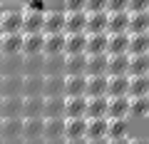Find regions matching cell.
<instances>
[{
    "instance_id": "6da1fadb",
    "label": "cell",
    "mask_w": 149,
    "mask_h": 144,
    "mask_svg": "<svg viewBox=\"0 0 149 144\" xmlns=\"http://www.w3.org/2000/svg\"><path fill=\"white\" fill-rule=\"evenodd\" d=\"M42 13L40 10H27L22 15V27L20 35H42Z\"/></svg>"
},
{
    "instance_id": "7a4b0ae2",
    "label": "cell",
    "mask_w": 149,
    "mask_h": 144,
    "mask_svg": "<svg viewBox=\"0 0 149 144\" xmlns=\"http://www.w3.org/2000/svg\"><path fill=\"white\" fill-rule=\"evenodd\" d=\"M62 30H65V13L62 10H50L42 17V35H60Z\"/></svg>"
},
{
    "instance_id": "3957f363",
    "label": "cell",
    "mask_w": 149,
    "mask_h": 144,
    "mask_svg": "<svg viewBox=\"0 0 149 144\" xmlns=\"http://www.w3.org/2000/svg\"><path fill=\"white\" fill-rule=\"evenodd\" d=\"M0 97H22V75L0 77Z\"/></svg>"
},
{
    "instance_id": "277c9868",
    "label": "cell",
    "mask_w": 149,
    "mask_h": 144,
    "mask_svg": "<svg viewBox=\"0 0 149 144\" xmlns=\"http://www.w3.org/2000/svg\"><path fill=\"white\" fill-rule=\"evenodd\" d=\"M107 57H109L107 60V77H122L129 72V55H107Z\"/></svg>"
},
{
    "instance_id": "5b68a950",
    "label": "cell",
    "mask_w": 149,
    "mask_h": 144,
    "mask_svg": "<svg viewBox=\"0 0 149 144\" xmlns=\"http://www.w3.org/2000/svg\"><path fill=\"white\" fill-rule=\"evenodd\" d=\"M87 97H67L65 102V119H85Z\"/></svg>"
},
{
    "instance_id": "8992f818",
    "label": "cell",
    "mask_w": 149,
    "mask_h": 144,
    "mask_svg": "<svg viewBox=\"0 0 149 144\" xmlns=\"http://www.w3.org/2000/svg\"><path fill=\"white\" fill-rule=\"evenodd\" d=\"M107 119H129V97H114L107 104Z\"/></svg>"
},
{
    "instance_id": "52a82bcc",
    "label": "cell",
    "mask_w": 149,
    "mask_h": 144,
    "mask_svg": "<svg viewBox=\"0 0 149 144\" xmlns=\"http://www.w3.org/2000/svg\"><path fill=\"white\" fill-rule=\"evenodd\" d=\"M22 117V97H0V119Z\"/></svg>"
},
{
    "instance_id": "ba28073f",
    "label": "cell",
    "mask_w": 149,
    "mask_h": 144,
    "mask_svg": "<svg viewBox=\"0 0 149 144\" xmlns=\"http://www.w3.org/2000/svg\"><path fill=\"white\" fill-rule=\"evenodd\" d=\"M42 139H45V142H52V139H65V117L45 119V127H42Z\"/></svg>"
},
{
    "instance_id": "9c48e42d",
    "label": "cell",
    "mask_w": 149,
    "mask_h": 144,
    "mask_svg": "<svg viewBox=\"0 0 149 144\" xmlns=\"http://www.w3.org/2000/svg\"><path fill=\"white\" fill-rule=\"evenodd\" d=\"M65 102H67V97H45V107H42V119H55V117H65Z\"/></svg>"
},
{
    "instance_id": "30bf717a",
    "label": "cell",
    "mask_w": 149,
    "mask_h": 144,
    "mask_svg": "<svg viewBox=\"0 0 149 144\" xmlns=\"http://www.w3.org/2000/svg\"><path fill=\"white\" fill-rule=\"evenodd\" d=\"M107 13H95L87 15V25H85V35H107Z\"/></svg>"
},
{
    "instance_id": "8fae6325",
    "label": "cell",
    "mask_w": 149,
    "mask_h": 144,
    "mask_svg": "<svg viewBox=\"0 0 149 144\" xmlns=\"http://www.w3.org/2000/svg\"><path fill=\"white\" fill-rule=\"evenodd\" d=\"M107 82H109V77H107V75H100V77H87V90H85V97H87V99H95V97H107Z\"/></svg>"
},
{
    "instance_id": "7c38bea8",
    "label": "cell",
    "mask_w": 149,
    "mask_h": 144,
    "mask_svg": "<svg viewBox=\"0 0 149 144\" xmlns=\"http://www.w3.org/2000/svg\"><path fill=\"white\" fill-rule=\"evenodd\" d=\"M85 25H87V13H70V15H65V30L62 32H67V35H82Z\"/></svg>"
},
{
    "instance_id": "4fadbf2b",
    "label": "cell",
    "mask_w": 149,
    "mask_h": 144,
    "mask_svg": "<svg viewBox=\"0 0 149 144\" xmlns=\"http://www.w3.org/2000/svg\"><path fill=\"white\" fill-rule=\"evenodd\" d=\"M42 127H45L42 117H27V119H22V134L20 137H25L27 142L30 139H42Z\"/></svg>"
},
{
    "instance_id": "5bb4252c",
    "label": "cell",
    "mask_w": 149,
    "mask_h": 144,
    "mask_svg": "<svg viewBox=\"0 0 149 144\" xmlns=\"http://www.w3.org/2000/svg\"><path fill=\"white\" fill-rule=\"evenodd\" d=\"M45 75H27L22 77V97H42Z\"/></svg>"
},
{
    "instance_id": "9a60e30c",
    "label": "cell",
    "mask_w": 149,
    "mask_h": 144,
    "mask_svg": "<svg viewBox=\"0 0 149 144\" xmlns=\"http://www.w3.org/2000/svg\"><path fill=\"white\" fill-rule=\"evenodd\" d=\"M67 57V55H65ZM87 70V55H70L65 60V77H77V75H85Z\"/></svg>"
},
{
    "instance_id": "2e32d148",
    "label": "cell",
    "mask_w": 149,
    "mask_h": 144,
    "mask_svg": "<svg viewBox=\"0 0 149 144\" xmlns=\"http://www.w3.org/2000/svg\"><path fill=\"white\" fill-rule=\"evenodd\" d=\"M42 97H65V75H50V77H45Z\"/></svg>"
},
{
    "instance_id": "e0dca14e",
    "label": "cell",
    "mask_w": 149,
    "mask_h": 144,
    "mask_svg": "<svg viewBox=\"0 0 149 144\" xmlns=\"http://www.w3.org/2000/svg\"><path fill=\"white\" fill-rule=\"evenodd\" d=\"M107 104H109V99H107V97H95V99H87L85 119H107Z\"/></svg>"
},
{
    "instance_id": "ac0fdd59",
    "label": "cell",
    "mask_w": 149,
    "mask_h": 144,
    "mask_svg": "<svg viewBox=\"0 0 149 144\" xmlns=\"http://www.w3.org/2000/svg\"><path fill=\"white\" fill-rule=\"evenodd\" d=\"M42 42L45 35H22V57H32V55H42Z\"/></svg>"
},
{
    "instance_id": "d6986e66",
    "label": "cell",
    "mask_w": 149,
    "mask_h": 144,
    "mask_svg": "<svg viewBox=\"0 0 149 144\" xmlns=\"http://www.w3.org/2000/svg\"><path fill=\"white\" fill-rule=\"evenodd\" d=\"M129 92V77L122 75V77H109L107 82V99H114V97H127Z\"/></svg>"
},
{
    "instance_id": "ffe728a7",
    "label": "cell",
    "mask_w": 149,
    "mask_h": 144,
    "mask_svg": "<svg viewBox=\"0 0 149 144\" xmlns=\"http://www.w3.org/2000/svg\"><path fill=\"white\" fill-rule=\"evenodd\" d=\"M107 55H129V32L109 35V40H107Z\"/></svg>"
},
{
    "instance_id": "44dd1931",
    "label": "cell",
    "mask_w": 149,
    "mask_h": 144,
    "mask_svg": "<svg viewBox=\"0 0 149 144\" xmlns=\"http://www.w3.org/2000/svg\"><path fill=\"white\" fill-rule=\"evenodd\" d=\"M20 134H22V117L0 119V137H5V139H17Z\"/></svg>"
},
{
    "instance_id": "7402d4cb",
    "label": "cell",
    "mask_w": 149,
    "mask_h": 144,
    "mask_svg": "<svg viewBox=\"0 0 149 144\" xmlns=\"http://www.w3.org/2000/svg\"><path fill=\"white\" fill-rule=\"evenodd\" d=\"M42 55L45 57H52V55H65V35H45L42 42Z\"/></svg>"
},
{
    "instance_id": "603a6c76",
    "label": "cell",
    "mask_w": 149,
    "mask_h": 144,
    "mask_svg": "<svg viewBox=\"0 0 149 144\" xmlns=\"http://www.w3.org/2000/svg\"><path fill=\"white\" fill-rule=\"evenodd\" d=\"M129 99L137 97H149V75H139V77H129Z\"/></svg>"
},
{
    "instance_id": "cb8c5ba5",
    "label": "cell",
    "mask_w": 149,
    "mask_h": 144,
    "mask_svg": "<svg viewBox=\"0 0 149 144\" xmlns=\"http://www.w3.org/2000/svg\"><path fill=\"white\" fill-rule=\"evenodd\" d=\"M107 32H112V35L129 32V13H112L107 20Z\"/></svg>"
},
{
    "instance_id": "d4e9b609",
    "label": "cell",
    "mask_w": 149,
    "mask_h": 144,
    "mask_svg": "<svg viewBox=\"0 0 149 144\" xmlns=\"http://www.w3.org/2000/svg\"><path fill=\"white\" fill-rule=\"evenodd\" d=\"M22 50V35H3L0 38V55L13 57V55H20Z\"/></svg>"
},
{
    "instance_id": "484cf974",
    "label": "cell",
    "mask_w": 149,
    "mask_h": 144,
    "mask_svg": "<svg viewBox=\"0 0 149 144\" xmlns=\"http://www.w3.org/2000/svg\"><path fill=\"white\" fill-rule=\"evenodd\" d=\"M87 90V77L77 75V77H65V97H85Z\"/></svg>"
},
{
    "instance_id": "4316f807",
    "label": "cell",
    "mask_w": 149,
    "mask_h": 144,
    "mask_svg": "<svg viewBox=\"0 0 149 144\" xmlns=\"http://www.w3.org/2000/svg\"><path fill=\"white\" fill-rule=\"evenodd\" d=\"M107 40L109 35H87V45H85V55H107Z\"/></svg>"
},
{
    "instance_id": "83f0119b",
    "label": "cell",
    "mask_w": 149,
    "mask_h": 144,
    "mask_svg": "<svg viewBox=\"0 0 149 144\" xmlns=\"http://www.w3.org/2000/svg\"><path fill=\"white\" fill-rule=\"evenodd\" d=\"M45 97H22V119L27 117H42Z\"/></svg>"
},
{
    "instance_id": "f1b7e54d",
    "label": "cell",
    "mask_w": 149,
    "mask_h": 144,
    "mask_svg": "<svg viewBox=\"0 0 149 144\" xmlns=\"http://www.w3.org/2000/svg\"><path fill=\"white\" fill-rule=\"evenodd\" d=\"M107 55H92L87 57V70H85V77H100L107 75Z\"/></svg>"
},
{
    "instance_id": "f546056e",
    "label": "cell",
    "mask_w": 149,
    "mask_h": 144,
    "mask_svg": "<svg viewBox=\"0 0 149 144\" xmlns=\"http://www.w3.org/2000/svg\"><path fill=\"white\" fill-rule=\"evenodd\" d=\"M85 45H87V35H65V55H85Z\"/></svg>"
},
{
    "instance_id": "4dcf8cb0",
    "label": "cell",
    "mask_w": 149,
    "mask_h": 144,
    "mask_svg": "<svg viewBox=\"0 0 149 144\" xmlns=\"http://www.w3.org/2000/svg\"><path fill=\"white\" fill-rule=\"evenodd\" d=\"M87 119H65V139H85Z\"/></svg>"
},
{
    "instance_id": "1f68e13d",
    "label": "cell",
    "mask_w": 149,
    "mask_h": 144,
    "mask_svg": "<svg viewBox=\"0 0 149 144\" xmlns=\"http://www.w3.org/2000/svg\"><path fill=\"white\" fill-rule=\"evenodd\" d=\"M129 119H107V139H124L129 137Z\"/></svg>"
},
{
    "instance_id": "d6a6232c",
    "label": "cell",
    "mask_w": 149,
    "mask_h": 144,
    "mask_svg": "<svg viewBox=\"0 0 149 144\" xmlns=\"http://www.w3.org/2000/svg\"><path fill=\"white\" fill-rule=\"evenodd\" d=\"M85 139L87 142H92V139H107V119H87Z\"/></svg>"
},
{
    "instance_id": "836d02e7",
    "label": "cell",
    "mask_w": 149,
    "mask_h": 144,
    "mask_svg": "<svg viewBox=\"0 0 149 144\" xmlns=\"http://www.w3.org/2000/svg\"><path fill=\"white\" fill-rule=\"evenodd\" d=\"M149 72V55H129V77H139Z\"/></svg>"
},
{
    "instance_id": "e575fe53",
    "label": "cell",
    "mask_w": 149,
    "mask_h": 144,
    "mask_svg": "<svg viewBox=\"0 0 149 144\" xmlns=\"http://www.w3.org/2000/svg\"><path fill=\"white\" fill-rule=\"evenodd\" d=\"M65 55H52V57H45V65H42V75L50 77V75H65Z\"/></svg>"
},
{
    "instance_id": "d590c367",
    "label": "cell",
    "mask_w": 149,
    "mask_h": 144,
    "mask_svg": "<svg viewBox=\"0 0 149 144\" xmlns=\"http://www.w3.org/2000/svg\"><path fill=\"white\" fill-rule=\"evenodd\" d=\"M129 32L132 35L149 32V13H132L129 15Z\"/></svg>"
},
{
    "instance_id": "8d00e7d4",
    "label": "cell",
    "mask_w": 149,
    "mask_h": 144,
    "mask_svg": "<svg viewBox=\"0 0 149 144\" xmlns=\"http://www.w3.org/2000/svg\"><path fill=\"white\" fill-rule=\"evenodd\" d=\"M42 65H45V55H32V57H22V70L27 75H42Z\"/></svg>"
},
{
    "instance_id": "74e56055",
    "label": "cell",
    "mask_w": 149,
    "mask_h": 144,
    "mask_svg": "<svg viewBox=\"0 0 149 144\" xmlns=\"http://www.w3.org/2000/svg\"><path fill=\"white\" fill-rule=\"evenodd\" d=\"M22 27V13H8L3 17V32L5 35H20Z\"/></svg>"
},
{
    "instance_id": "f35d334b",
    "label": "cell",
    "mask_w": 149,
    "mask_h": 144,
    "mask_svg": "<svg viewBox=\"0 0 149 144\" xmlns=\"http://www.w3.org/2000/svg\"><path fill=\"white\" fill-rule=\"evenodd\" d=\"M129 52L132 55H147L149 52V35H129Z\"/></svg>"
},
{
    "instance_id": "ab89813d",
    "label": "cell",
    "mask_w": 149,
    "mask_h": 144,
    "mask_svg": "<svg viewBox=\"0 0 149 144\" xmlns=\"http://www.w3.org/2000/svg\"><path fill=\"white\" fill-rule=\"evenodd\" d=\"M149 112V97H137V99H129V117L134 119H144Z\"/></svg>"
},
{
    "instance_id": "60d3db41",
    "label": "cell",
    "mask_w": 149,
    "mask_h": 144,
    "mask_svg": "<svg viewBox=\"0 0 149 144\" xmlns=\"http://www.w3.org/2000/svg\"><path fill=\"white\" fill-rule=\"evenodd\" d=\"M17 70H22V55L5 57V62H3V72H5V75H20Z\"/></svg>"
},
{
    "instance_id": "b9f144b4",
    "label": "cell",
    "mask_w": 149,
    "mask_h": 144,
    "mask_svg": "<svg viewBox=\"0 0 149 144\" xmlns=\"http://www.w3.org/2000/svg\"><path fill=\"white\" fill-rule=\"evenodd\" d=\"M85 13H87V15L107 13V0H87V3H85Z\"/></svg>"
},
{
    "instance_id": "7bdbcfd3",
    "label": "cell",
    "mask_w": 149,
    "mask_h": 144,
    "mask_svg": "<svg viewBox=\"0 0 149 144\" xmlns=\"http://www.w3.org/2000/svg\"><path fill=\"white\" fill-rule=\"evenodd\" d=\"M107 13H129V0H107Z\"/></svg>"
},
{
    "instance_id": "ee69618b",
    "label": "cell",
    "mask_w": 149,
    "mask_h": 144,
    "mask_svg": "<svg viewBox=\"0 0 149 144\" xmlns=\"http://www.w3.org/2000/svg\"><path fill=\"white\" fill-rule=\"evenodd\" d=\"M85 3L87 0H65L67 13H85Z\"/></svg>"
},
{
    "instance_id": "f6af8a7d",
    "label": "cell",
    "mask_w": 149,
    "mask_h": 144,
    "mask_svg": "<svg viewBox=\"0 0 149 144\" xmlns=\"http://www.w3.org/2000/svg\"><path fill=\"white\" fill-rule=\"evenodd\" d=\"M129 10L132 13H147L149 10V0H129Z\"/></svg>"
},
{
    "instance_id": "bcb514c9",
    "label": "cell",
    "mask_w": 149,
    "mask_h": 144,
    "mask_svg": "<svg viewBox=\"0 0 149 144\" xmlns=\"http://www.w3.org/2000/svg\"><path fill=\"white\" fill-rule=\"evenodd\" d=\"M129 144H149L144 137H129Z\"/></svg>"
},
{
    "instance_id": "7dc6e473",
    "label": "cell",
    "mask_w": 149,
    "mask_h": 144,
    "mask_svg": "<svg viewBox=\"0 0 149 144\" xmlns=\"http://www.w3.org/2000/svg\"><path fill=\"white\" fill-rule=\"evenodd\" d=\"M107 144H129V137H124V139H107Z\"/></svg>"
},
{
    "instance_id": "c3c4849f",
    "label": "cell",
    "mask_w": 149,
    "mask_h": 144,
    "mask_svg": "<svg viewBox=\"0 0 149 144\" xmlns=\"http://www.w3.org/2000/svg\"><path fill=\"white\" fill-rule=\"evenodd\" d=\"M65 144H87V139H65Z\"/></svg>"
},
{
    "instance_id": "681fc988",
    "label": "cell",
    "mask_w": 149,
    "mask_h": 144,
    "mask_svg": "<svg viewBox=\"0 0 149 144\" xmlns=\"http://www.w3.org/2000/svg\"><path fill=\"white\" fill-rule=\"evenodd\" d=\"M87 144H107V139H92V142H87Z\"/></svg>"
},
{
    "instance_id": "f907efd6",
    "label": "cell",
    "mask_w": 149,
    "mask_h": 144,
    "mask_svg": "<svg viewBox=\"0 0 149 144\" xmlns=\"http://www.w3.org/2000/svg\"><path fill=\"white\" fill-rule=\"evenodd\" d=\"M27 144H45V139H30Z\"/></svg>"
},
{
    "instance_id": "816d5d0a",
    "label": "cell",
    "mask_w": 149,
    "mask_h": 144,
    "mask_svg": "<svg viewBox=\"0 0 149 144\" xmlns=\"http://www.w3.org/2000/svg\"><path fill=\"white\" fill-rule=\"evenodd\" d=\"M45 144H65V139H52V142H45Z\"/></svg>"
},
{
    "instance_id": "f5cc1de1",
    "label": "cell",
    "mask_w": 149,
    "mask_h": 144,
    "mask_svg": "<svg viewBox=\"0 0 149 144\" xmlns=\"http://www.w3.org/2000/svg\"><path fill=\"white\" fill-rule=\"evenodd\" d=\"M0 38H3V35H0Z\"/></svg>"
}]
</instances>
